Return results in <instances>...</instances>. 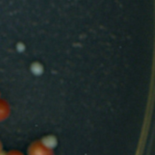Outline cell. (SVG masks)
<instances>
[{
  "instance_id": "1",
  "label": "cell",
  "mask_w": 155,
  "mask_h": 155,
  "mask_svg": "<svg viewBox=\"0 0 155 155\" xmlns=\"http://www.w3.org/2000/svg\"><path fill=\"white\" fill-rule=\"evenodd\" d=\"M43 144H44L46 148L52 149V148H54V147H55V145H56V140H55L54 137L48 136V137H45V138L43 140Z\"/></svg>"
},
{
  "instance_id": "2",
  "label": "cell",
  "mask_w": 155,
  "mask_h": 155,
  "mask_svg": "<svg viewBox=\"0 0 155 155\" xmlns=\"http://www.w3.org/2000/svg\"><path fill=\"white\" fill-rule=\"evenodd\" d=\"M0 155H5V154H2V153H1V154H0Z\"/></svg>"
}]
</instances>
